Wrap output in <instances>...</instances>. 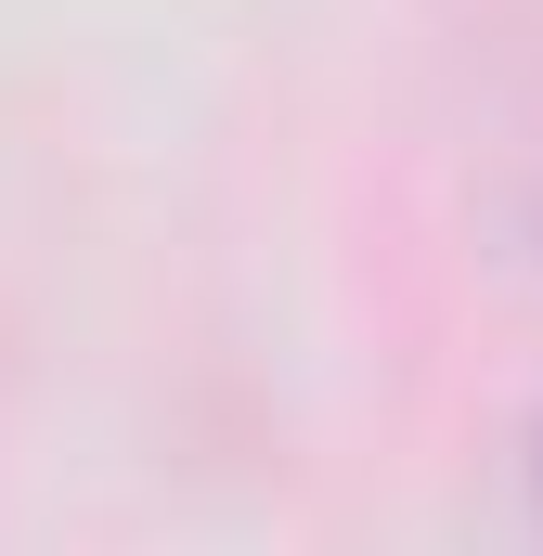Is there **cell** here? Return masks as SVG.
Masks as SVG:
<instances>
[{
  "mask_svg": "<svg viewBox=\"0 0 543 556\" xmlns=\"http://www.w3.org/2000/svg\"><path fill=\"white\" fill-rule=\"evenodd\" d=\"M518 492H531V531H543V415L518 427Z\"/></svg>",
  "mask_w": 543,
  "mask_h": 556,
  "instance_id": "1",
  "label": "cell"
},
{
  "mask_svg": "<svg viewBox=\"0 0 543 556\" xmlns=\"http://www.w3.org/2000/svg\"><path fill=\"white\" fill-rule=\"evenodd\" d=\"M531 233H543V207H531Z\"/></svg>",
  "mask_w": 543,
  "mask_h": 556,
  "instance_id": "2",
  "label": "cell"
}]
</instances>
